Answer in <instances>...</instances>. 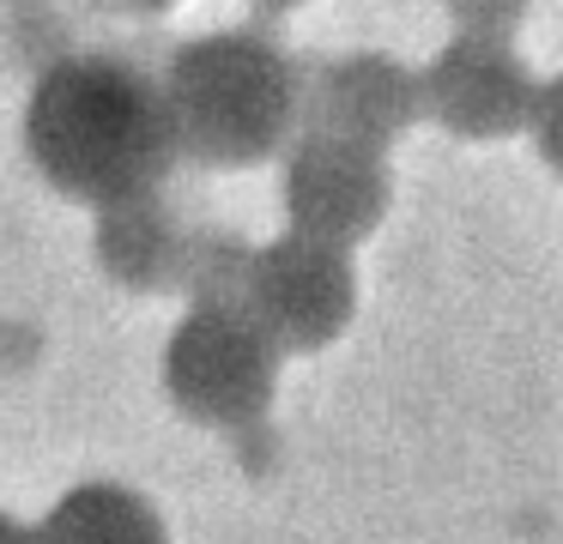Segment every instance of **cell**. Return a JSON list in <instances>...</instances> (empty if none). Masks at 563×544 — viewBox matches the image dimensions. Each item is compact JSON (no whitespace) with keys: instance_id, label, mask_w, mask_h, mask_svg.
Instances as JSON below:
<instances>
[{"instance_id":"1","label":"cell","mask_w":563,"mask_h":544,"mask_svg":"<svg viewBox=\"0 0 563 544\" xmlns=\"http://www.w3.org/2000/svg\"><path fill=\"white\" fill-rule=\"evenodd\" d=\"M19 133L37 176L91 212L152 200L176 169L158 73L122 48H79L37 73Z\"/></svg>"},{"instance_id":"2","label":"cell","mask_w":563,"mask_h":544,"mask_svg":"<svg viewBox=\"0 0 563 544\" xmlns=\"http://www.w3.org/2000/svg\"><path fill=\"white\" fill-rule=\"evenodd\" d=\"M158 91L176 157L200 169H255L303 133V60L255 24L170 43Z\"/></svg>"},{"instance_id":"3","label":"cell","mask_w":563,"mask_h":544,"mask_svg":"<svg viewBox=\"0 0 563 544\" xmlns=\"http://www.w3.org/2000/svg\"><path fill=\"white\" fill-rule=\"evenodd\" d=\"M158 381L183 418L249 435L279 399V351L243 309H188L164 338Z\"/></svg>"},{"instance_id":"4","label":"cell","mask_w":563,"mask_h":544,"mask_svg":"<svg viewBox=\"0 0 563 544\" xmlns=\"http://www.w3.org/2000/svg\"><path fill=\"white\" fill-rule=\"evenodd\" d=\"M236 309L273 338L279 357L328 351L357 314V266L333 242L285 230L273 242H255V260H249Z\"/></svg>"},{"instance_id":"5","label":"cell","mask_w":563,"mask_h":544,"mask_svg":"<svg viewBox=\"0 0 563 544\" xmlns=\"http://www.w3.org/2000/svg\"><path fill=\"white\" fill-rule=\"evenodd\" d=\"M394 206V169L388 152L352 145L333 133H297L285 152V218L297 236L333 242L352 254L382 230Z\"/></svg>"},{"instance_id":"6","label":"cell","mask_w":563,"mask_h":544,"mask_svg":"<svg viewBox=\"0 0 563 544\" xmlns=\"http://www.w3.org/2000/svg\"><path fill=\"white\" fill-rule=\"evenodd\" d=\"M418 121H424V73L388 48H352L303 67V133L388 152Z\"/></svg>"},{"instance_id":"7","label":"cell","mask_w":563,"mask_h":544,"mask_svg":"<svg viewBox=\"0 0 563 544\" xmlns=\"http://www.w3.org/2000/svg\"><path fill=\"white\" fill-rule=\"evenodd\" d=\"M418 73H424V121L454 140H509L533 127L539 79L515 43L449 36Z\"/></svg>"},{"instance_id":"8","label":"cell","mask_w":563,"mask_h":544,"mask_svg":"<svg viewBox=\"0 0 563 544\" xmlns=\"http://www.w3.org/2000/svg\"><path fill=\"white\" fill-rule=\"evenodd\" d=\"M188 242H195V224H183V212H176L164 193H152V200L98 212L91 248H98V266L122 290L158 297V290H183Z\"/></svg>"},{"instance_id":"9","label":"cell","mask_w":563,"mask_h":544,"mask_svg":"<svg viewBox=\"0 0 563 544\" xmlns=\"http://www.w3.org/2000/svg\"><path fill=\"white\" fill-rule=\"evenodd\" d=\"M37 544H170L158 502L140 496L134 484L91 478L74 484L67 496H55V508L31 526Z\"/></svg>"},{"instance_id":"10","label":"cell","mask_w":563,"mask_h":544,"mask_svg":"<svg viewBox=\"0 0 563 544\" xmlns=\"http://www.w3.org/2000/svg\"><path fill=\"white\" fill-rule=\"evenodd\" d=\"M527 24V7L515 0H466V7H449V36H466V43H515Z\"/></svg>"},{"instance_id":"11","label":"cell","mask_w":563,"mask_h":544,"mask_svg":"<svg viewBox=\"0 0 563 544\" xmlns=\"http://www.w3.org/2000/svg\"><path fill=\"white\" fill-rule=\"evenodd\" d=\"M533 145L551 169L563 176V73L558 79H539V103H533Z\"/></svg>"},{"instance_id":"12","label":"cell","mask_w":563,"mask_h":544,"mask_svg":"<svg viewBox=\"0 0 563 544\" xmlns=\"http://www.w3.org/2000/svg\"><path fill=\"white\" fill-rule=\"evenodd\" d=\"M0 544H37V539H31V526H25V520H13L7 508H0Z\"/></svg>"}]
</instances>
